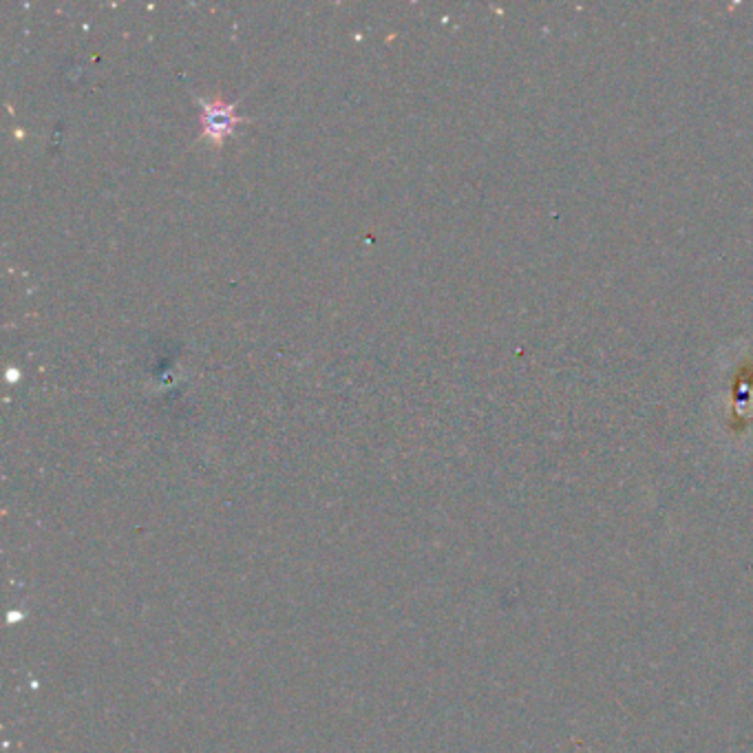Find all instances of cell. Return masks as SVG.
Listing matches in <instances>:
<instances>
[{"label":"cell","mask_w":753,"mask_h":753,"mask_svg":"<svg viewBox=\"0 0 753 753\" xmlns=\"http://www.w3.org/2000/svg\"><path fill=\"white\" fill-rule=\"evenodd\" d=\"M200 105H202V133L206 140L219 147L241 122V118L237 116V107L219 98H213V100L200 98Z\"/></svg>","instance_id":"6da1fadb"}]
</instances>
